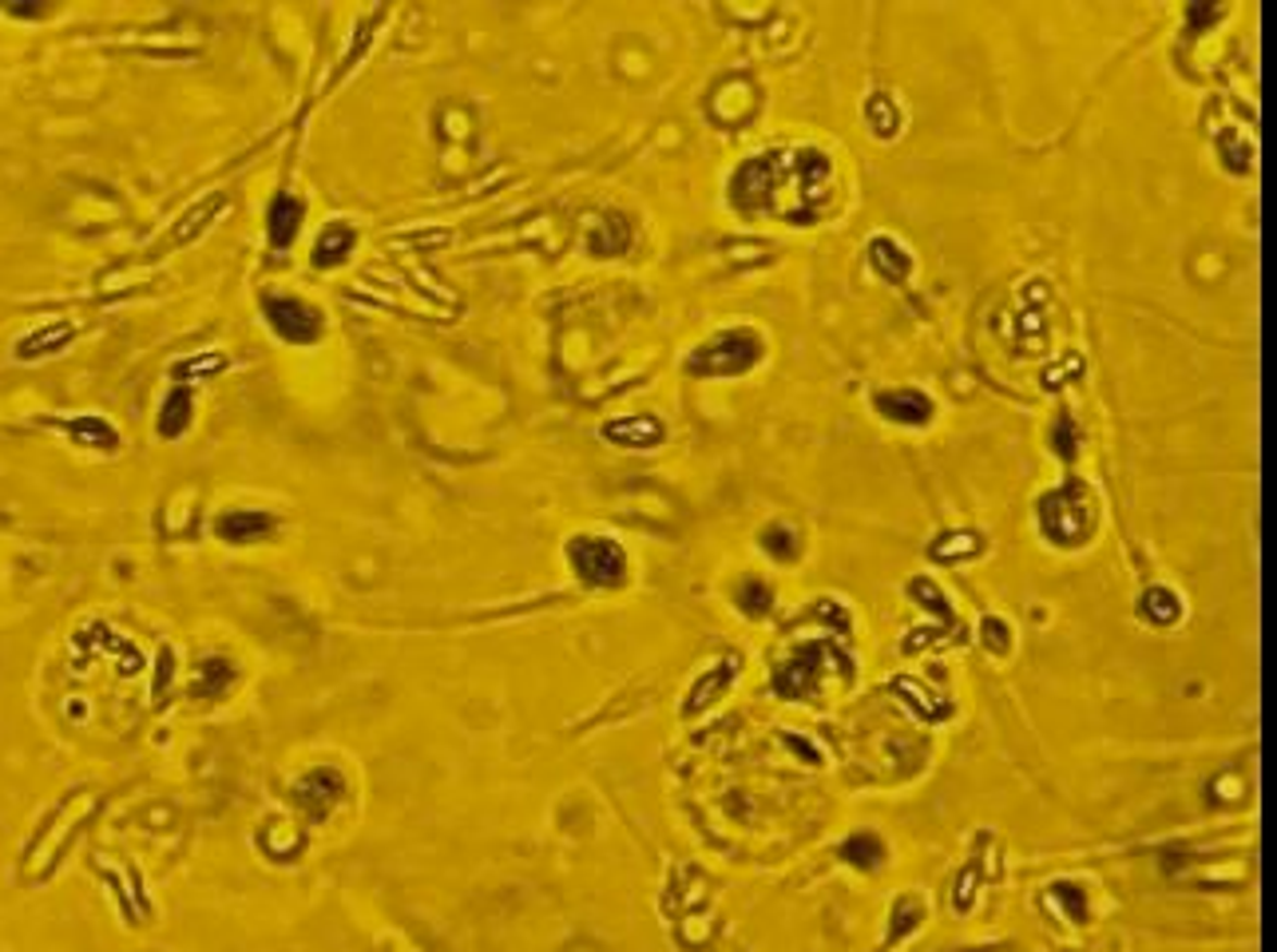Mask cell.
I'll return each mask as SVG.
<instances>
[{
	"instance_id": "obj_3",
	"label": "cell",
	"mask_w": 1277,
	"mask_h": 952,
	"mask_svg": "<svg viewBox=\"0 0 1277 952\" xmlns=\"http://www.w3.org/2000/svg\"><path fill=\"white\" fill-rule=\"evenodd\" d=\"M568 560H572L575 576L592 588H616L628 580V556L607 536H575L568 544Z\"/></svg>"
},
{
	"instance_id": "obj_10",
	"label": "cell",
	"mask_w": 1277,
	"mask_h": 952,
	"mask_svg": "<svg viewBox=\"0 0 1277 952\" xmlns=\"http://www.w3.org/2000/svg\"><path fill=\"white\" fill-rule=\"evenodd\" d=\"M869 255H873V267L893 282H901L908 270H913V258L905 255V247H901L896 238H885V235L873 238V243H869Z\"/></svg>"
},
{
	"instance_id": "obj_17",
	"label": "cell",
	"mask_w": 1277,
	"mask_h": 952,
	"mask_svg": "<svg viewBox=\"0 0 1277 952\" xmlns=\"http://www.w3.org/2000/svg\"><path fill=\"white\" fill-rule=\"evenodd\" d=\"M1052 441H1055V453H1059V457H1071V453H1076V445H1079V429L1071 425V417H1059V421H1055V429H1052Z\"/></svg>"
},
{
	"instance_id": "obj_8",
	"label": "cell",
	"mask_w": 1277,
	"mask_h": 952,
	"mask_svg": "<svg viewBox=\"0 0 1277 952\" xmlns=\"http://www.w3.org/2000/svg\"><path fill=\"white\" fill-rule=\"evenodd\" d=\"M604 437L619 441V445H631V448H650L662 441V425L655 421V417H628V421H611V425L604 429Z\"/></svg>"
},
{
	"instance_id": "obj_14",
	"label": "cell",
	"mask_w": 1277,
	"mask_h": 952,
	"mask_svg": "<svg viewBox=\"0 0 1277 952\" xmlns=\"http://www.w3.org/2000/svg\"><path fill=\"white\" fill-rule=\"evenodd\" d=\"M763 548L770 552L773 560H794V552H797V532L790 524H773V528H766L763 532Z\"/></svg>"
},
{
	"instance_id": "obj_13",
	"label": "cell",
	"mask_w": 1277,
	"mask_h": 952,
	"mask_svg": "<svg viewBox=\"0 0 1277 952\" xmlns=\"http://www.w3.org/2000/svg\"><path fill=\"white\" fill-rule=\"evenodd\" d=\"M1139 604H1143V616L1151 619V623H1158V628H1166V623H1175V619L1182 616V604H1178V595L1170 592V588H1151Z\"/></svg>"
},
{
	"instance_id": "obj_16",
	"label": "cell",
	"mask_w": 1277,
	"mask_h": 952,
	"mask_svg": "<svg viewBox=\"0 0 1277 952\" xmlns=\"http://www.w3.org/2000/svg\"><path fill=\"white\" fill-rule=\"evenodd\" d=\"M202 679L211 687V695H223V687H231L238 679V671L226 659H207L202 663Z\"/></svg>"
},
{
	"instance_id": "obj_1",
	"label": "cell",
	"mask_w": 1277,
	"mask_h": 952,
	"mask_svg": "<svg viewBox=\"0 0 1277 952\" xmlns=\"http://www.w3.org/2000/svg\"><path fill=\"white\" fill-rule=\"evenodd\" d=\"M763 358V337L754 330H722L686 358V370L703 378H739Z\"/></svg>"
},
{
	"instance_id": "obj_7",
	"label": "cell",
	"mask_w": 1277,
	"mask_h": 952,
	"mask_svg": "<svg viewBox=\"0 0 1277 952\" xmlns=\"http://www.w3.org/2000/svg\"><path fill=\"white\" fill-rule=\"evenodd\" d=\"M302 202L294 199V195H278L274 199V207H270V243L278 250H286L294 243V235H298V223H302Z\"/></svg>"
},
{
	"instance_id": "obj_2",
	"label": "cell",
	"mask_w": 1277,
	"mask_h": 952,
	"mask_svg": "<svg viewBox=\"0 0 1277 952\" xmlns=\"http://www.w3.org/2000/svg\"><path fill=\"white\" fill-rule=\"evenodd\" d=\"M1087 489L1079 481H1067L1059 493L1043 496L1040 500V528L1055 544H1083L1087 528H1091V505H1083Z\"/></svg>"
},
{
	"instance_id": "obj_15",
	"label": "cell",
	"mask_w": 1277,
	"mask_h": 952,
	"mask_svg": "<svg viewBox=\"0 0 1277 952\" xmlns=\"http://www.w3.org/2000/svg\"><path fill=\"white\" fill-rule=\"evenodd\" d=\"M770 588H766L763 580H746L739 588V604H742V611H746V616H766V611H770Z\"/></svg>"
},
{
	"instance_id": "obj_12",
	"label": "cell",
	"mask_w": 1277,
	"mask_h": 952,
	"mask_svg": "<svg viewBox=\"0 0 1277 952\" xmlns=\"http://www.w3.org/2000/svg\"><path fill=\"white\" fill-rule=\"evenodd\" d=\"M841 857L850 865H857V869H877L881 857H885V841L877 838V833H857V838H850L841 845Z\"/></svg>"
},
{
	"instance_id": "obj_19",
	"label": "cell",
	"mask_w": 1277,
	"mask_h": 952,
	"mask_svg": "<svg viewBox=\"0 0 1277 952\" xmlns=\"http://www.w3.org/2000/svg\"><path fill=\"white\" fill-rule=\"evenodd\" d=\"M984 628H988V643H992V647H996V651H1008V628H1004L1000 619H988Z\"/></svg>"
},
{
	"instance_id": "obj_5",
	"label": "cell",
	"mask_w": 1277,
	"mask_h": 952,
	"mask_svg": "<svg viewBox=\"0 0 1277 952\" xmlns=\"http://www.w3.org/2000/svg\"><path fill=\"white\" fill-rule=\"evenodd\" d=\"M877 409H881L889 421H901V425H925V421L932 417V397L920 390L877 393Z\"/></svg>"
},
{
	"instance_id": "obj_11",
	"label": "cell",
	"mask_w": 1277,
	"mask_h": 952,
	"mask_svg": "<svg viewBox=\"0 0 1277 952\" xmlns=\"http://www.w3.org/2000/svg\"><path fill=\"white\" fill-rule=\"evenodd\" d=\"M628 243H631V226H628V219H619V214H611L604 226H595V235L587 238L592 255H599V258L623 255Z\"/></svg>"
},
{
	"instance_id": "obj_18",
	"label": "cell",
	"mask_w": 1277,
	"mask_h": 952,
	"mask_svg": "<svg viewBox=\"0 0 1277 952\" xmlns=\"http://www.w3.org/2000/svg\"><path fill=\"white\" fill-rule=\"evenodd\" d=\"M944 540H953V544H937V556H941V560H949V556H960V552H976V548H980V540L968 536V532H956V536H944Z\"/></svg>"
},
{
	"instance_id": "obj_4",
	"label": "cell",
	"mask_w": 1277,
	"mask_h": 952,
	"mask_svg": "<svg viewBox=\"0 0 1277 952\" xmlns=\"http://www.w3.org/2000/svg\"><path fill=\"white\" fill-rule=\"evenodd\" d=\"M262 306H266V322L274 325V334L294 346L318 342V334H322V314L314 306H306L302 298H266Z\"/></svg>"
},
{
	"instance_id": "obj_6",
	"label": "cell",
	"mask_w": 1277,
	"mask_h": 952,
	"mask_svg": "<svg viewBox=\"0 0 1277 952\" xmlns=\"http://www.w3.org/2000/svg\"><path fill=\"white\" fill-rule=\"evenodd\" d=\"M266 532H274V516L258 512V508H235L219 520V536L231 540V544H250V540H262Z\"/></svg>"
},
{
	"instance_id": "obj_9",
	"label": "cell",
	"mask_w": 1277,
	"mask_h": 952,
	"mask_svg": "<svg viewBox=\"0 0 1277 952\" xmlns=\"http://www.w3.org/2000/svg\"><path fill=\"white\" fill-rule=\"evenodd\" d=\"M354 243H358V235H354V226L349 223H334L325 226L322 238L314 243V267H337V262H346L349 250H354Z\"/></svg>"
}]
</instances>
